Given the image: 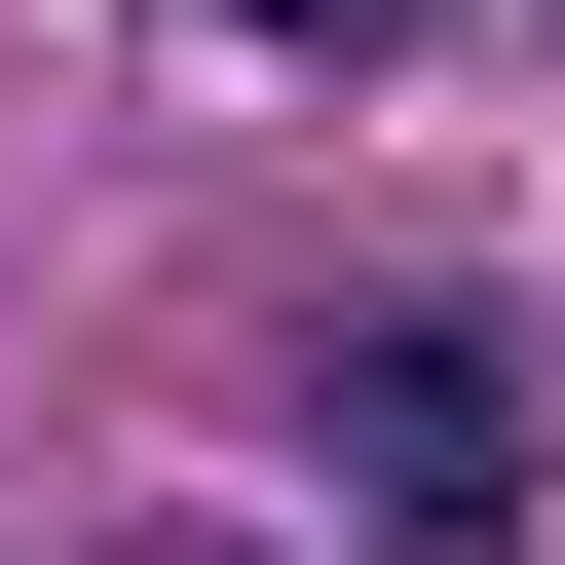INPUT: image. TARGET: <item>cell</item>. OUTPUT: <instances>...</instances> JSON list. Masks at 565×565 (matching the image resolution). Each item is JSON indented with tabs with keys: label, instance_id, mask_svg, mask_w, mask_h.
Instances as JSON below:
<instances>
[{
	"label": "cell",
	"instance_id": "cell-1",
	"mask_svg": "<svg viewBox=\"0 0 565 565\" xmlns=\"http://www.w3.org/2000/svg\"><path fill=\"white\" fill-rule=\"evenodd\" d=\"M302 452H340L377 565H490V527H527V340H490V302H377V340L302 377Z\"/></svg>",
	"mask_w": 565,
	"mask_h": 565
},
{
	"label": "cell",
	"instance_id": "cell-2",
	"mask_svg": "<svg viewBox=\"0 0 565 565\" xmlns=\"http://www.w3.org/2000/svg\"><path fill=\"white\" fill-rule=\"evenodd\" d=\"M189 39H264V76H377V39H415V0H189Z\"/></svg>",
	"mask_w": 565,
	"mask_h": 565
}]
</instances>
